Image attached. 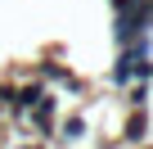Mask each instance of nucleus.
I'll return each instance as SVG.
<instances>
[{
	"instance_id": "f257e3e1",
	"label": "nucleus",
	"mask_w": 153,
	"mask_h": 149,
	"mask_svg": "<svg viewBox=\"0 0 153 149\" xmlns=\"http://www.w3.org/2000/svg\"><path fill=\"white\" fill-rule=\"evenodd\" d=\"M149 72H153V68H149V59H144V41H140V45H131V50L122 54V63H117V82H131V77L144 82Z\"/></svg>"
},
{
	"instance_id": "f03ea898",
	"label": "nucleus",
	"mask_w": 153,
	"mask_h": 149,
	"mask_svg": "<svg viewBox=\"0 0 153 149\" xmlns=\"http://www.w3.org/2000/svg\"><path fill=\"white\" fill-rule=\"evenodd\" d=\"M140 136H144V113L131 118V127H126V140H140Z\"/></svg>"
}]
</instances>
